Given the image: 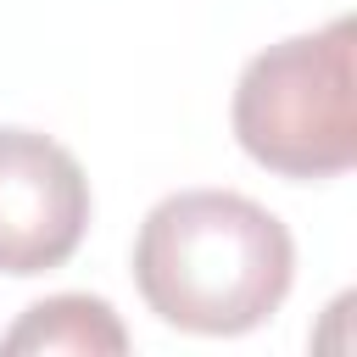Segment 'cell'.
I'll return each instance as SVG.
<instances>
[{
	"instance_id": "6da1fadb",
	"label": "cell",
	"mask_w": 357,
	"mask_h": 357,
	"mask_svg": "<svg viewBox=\"0 0 357 357\" xmlns=\"http://www.w3.org/2000/svg\"><path fill=\"white\" fill-rule=\"evenodd\" d=\"M290 279V229L234 190L162 195L134 234V284L145 307L184 335H245L268 324Z\"/></svg>"
},
{
	"instance_id": "7a4b0ae2",
	"label": "cell",
	"mask_w": 357,
	"mask_h": 357,
	"mask_svg": "<svg viewBox=\"0 0 357 357\" xmlns=\"http://www.w3.org/2000/svg\"><path fill=\"white\" fill-rule=\"evenodd\" d=\"M357 22L335 17L312 33H290L257 50L234 84L240 151L296 184L340 178L357 162V89H351Z\"/></svg>"
},
{
	"instance_id": "3957f363",
	"label": "cell",
	"mask_w": 357,
	"mask_h": 357,
	"mask_svg": "<svg viewBox=\"0 0 357 357\" xmlns=\"http://www.w3.org/2000/svg\"><path fill=\"white\" fill-rule=\"evenodd\" d=\"M89 178L67 145L39 128H0V273L61 268L89 229Z\"/></svg>"
},
{
	"instance_id": "277c9868",
	"label": "cell",
	"mask_w": 357,
	"mask_h": 357,
	"mask_svg": "<svg viewBox=\"0 0 357 357\" xmlns=\"http://www.w3.org/2000/svg\"><path fill=\"white\" fill-rule=\"evenodd\" d=\"M0 351H128V329L123 318L112 312V301L100 296H45L33 301L6 335H0Z\"/></svg>"
}]
</instances>
